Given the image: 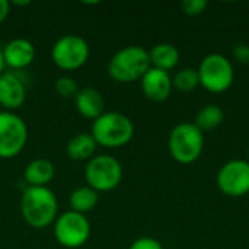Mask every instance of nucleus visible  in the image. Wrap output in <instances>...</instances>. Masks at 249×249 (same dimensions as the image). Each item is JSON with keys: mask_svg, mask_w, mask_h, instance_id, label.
<instances>
[{"mask_svg": "<svg viewBox=\"0 0 249 249\" xmlns=\"http://www.w3.org/2000/svg\"><path fill=\"white\" fill-rule=\"evenodd\" d=\"M20 214L34 229L54 225L58 214L55 194L48 187H28L20 197Z\"/></svg>", "mask_w": 249, "mask_h": 249, "instance_id": "nucleus-1", "label": "nucleus"}, {"mask_svg": "<svg viewBox=\"0 0 249 249\" xmlns=\"http://www.w3.org/2000/svg\"><path fill=\"white\" fill-rule=\"evenodd\" d=\"M90 136L96 144L108 149L123 147L131 142L134 136L133 121L117 111H105L92 123Z\"/></svg>", "mask_w": 249, "mask_h": 249, "instance_id": "nucleus-2", "label": "nucleus"}, {"mask_svg": "<svg viewBox=\"0 0 249 249\" xmlns=\"http://www.w3.org/2000/svg\"><path fill=\"white\" fill-rule=\"evenodd\" d=\"M152 67L149 51L140 45H128L118 50L108 63V74L120 83L140 80Z\"/></svg>", "mask_w": 249, "mask_h": 249, "instance_id": "nucleus-3", "label": "nucleus"}, {"mask_svg": "<svg viewBox=\"0 0 249 249\" xmlns=\"http://www.w3.org/2000/svg\"><path fill=\"white\" fill-rule=\"evenodd\" d=\"M171 156L182 165L194 163L204 149V133L194 123H181L175 125L168 139Z\"/></svg>", "mask_w": 249, "mask_h": 249, "instance_id": "nucleus-4", "label": "nucleus"}, {"mask_svg": "<svg viewBox=\"0 0 249 249\" xmlns=\"http://www.w3.org/2000/svg\"><path fill=\"white\" fill-rule=\"evenodd\" d=\"M197 71L200 85L212 93L226 92L235 80V70L231 60L219 53L206 55Z\"/></svg>", "mask_w": 249, "mask_h": 249, "instance_id": "nucleus-5", "label": "nucleus"}, {"mask_svg": "<svg viewBox=\"0 0 249 249\" xmlns=\"http://www.w3.org/2000/svg\"><path fill=\"white\" fill-rule=\"evenodd\" d=\"M85 178L88 187L93 188L96 193H108L120 185L123 179V166L120 160L111 155H96L88 160Z\"/></svg>", "mask_w": 249, "mask_h": 249, "instance_id": "nucleus-6", "label": "nucleus"}, {"mask_svg": "<svg viewBox=\"0 0 249 249\" xmlns=\"http://www.w3.org/2000/svg\"><path fill=\"white\" fill-rule=\"evenodd\" d=\"M90 236V223L86 214L76 213L73 210L64 212L57 216L54 222V238L67 249L83 247Z\"/></svg>", "mask_w": 249, "mask_h": 249, "instance_id": "nucleus-7", "label": "nucleus"}, {"mask_svg": "<svg viewBox=\"0 0 249 249\" xmlns=\"http://www.w3.org/2000/svg\"><path fill=\"white\" fill-rule=\"evenodd\" d=\"M89 54L90 50L86 39L74 34L63 35L54 42L51 48L53 63L64 71L77 70L85 66Z\"/></svg>", "mask_w": 249, "mask_h": 249, "instance_id": "nucleus-8", "label": "nucleus"}, {"mask_svg": "<svg viewBox=\"0 0 249 249\" xmlns=\"http://www.w3.org/2000/svg\"><path fill=\"white\" fill-rule=\"evenodd\" d=\"M28 142L26 123L10 111H0V159L18 156Z\"/></svg>", "mask_w": 249, "mask_h": 249, "instance_id": "nucleus-9", "label": "nucleus"}, {"mask_svg": "<svg viewBox=\"0 0 249 249\" xmlns=\"http://www.w3.org/2000/svg\"><path fill=\"white\" fill-rule=\"evenodd\" d=\"M219 190L228 197H242L249 193V162L244 159H233L226 162L217 177Z\"/></svg>", "mask_w": 249, "mask_h": 249, "instance_id": "nucleus-10", "label": "nucleus"}, {"mask_svg": "<svg viewBox=\"0 0 249 249\" xmlns=\"http://www.w3.org/2000/svg\"><path fill=\"white\" fill-rule=\"evenodd\" d=\"M142 90L144 96L153 102H163L171 96L172 92V77L168 71L150 67L146 74L140 79Z\"/></svg>", "mask_w": 249, "mask_h": 249, "instance_id": "nucleus-11", "label": "nucleus"}, {"mask_svg": "<svg viewBox=\"0 0 249 249\" xmlns=\"http://www.w3.org/2000/svg\"><path fill=\"white\" fill-rule=\"evenodd\" d=\"M25 99L26 89L22 79L12 71H4L0 76V105L3 111L13 112L25 104Z\"/></svg>", "mask_w": 249, "mask_h": 249, "instance_id": "nucleus-12", "label": "nucleus"}, {"mask_svg": "<svg viewBox=\"0 0 249 249\" xmlns=\"http://www.w3.org/2000/svg\"><path fill=\"white\" fill-rule=\"evenodd\" d=\"M1 54H3L6 67L19 70L32 64V61L35 60L36 51H35L34 44L29 39L15 38L3 47Z\"/></svg>", "mask_w": 249, "mask_h": 249, "instance_id": "nucleus-13", "label": "nucleus"}, {"mask_svg": "<svg viewBox=\"0 0 249 249\" xmlns=\"http://www.w3.org/2000/svg\"><path fill=\"white\" fill-rule=\"evenodd\" d=\"M74 105L82 117L92 121L105 112V99L102 93L95 88L79 89L77 95L74 96Z\"/></svg>", "mask_w": 249, "mask_h": 249, "instance_id": "nucleus-14", "label": "nucleus"}, {"mask_svg": "<svg viewBox=\"0 0 249 249\" xmlns=\"http://www.w3.org/2000/svg\"><path fill=\"white\" fill-rule=\"evenodd\" d=\"M149 57H150L152 67L169 73V70L178 66L181 54L175 45L169 42H160L152 47V50L149 51Z\"/></svg>", "mask_w": 249, "mask_h": 249, "instance_id": "nucleus-15", "label": "nucleus"}, {"mask_svg": "<svg viewBox=\"0 0 249 249\" xmlns=\"http://www.w3.org/2000/svg\"><path fill=\"white\" fill-rule=\"evenodd\" d=\"M54 165L48 159H34L31 160L23 172L25 181L29 187H47L54 178Z\"/></svg>", "mask_w": 249, "mask_h": 249, "instance_id": "nucleus-16", "label": "nucleus"}, {"mask_svg": "<svg viewBox=\"0 0 249 249\" xmlns=\"http://www.w3.org/2000/svg\"><path fill=\"white\" fill-rule=\"evenodd\" d=\"M96 146L90 133H79L69 140L66 153L73 160H90L95 156Z\"/></svg>", "mask_w": 249, "mask_h": 249, "instance_id": "nucleus-17", "label": "nucleus"}, {"mask_svg": "<svg viewBox=\"0 0 249 249\" xmlns=\"http://www.w3.org/2000/svg\"><path fill=\"white\" fill-rule=\"evenodd\" d=\"M98 201H99V193H96L93 188L88 185L74 188L69 197V204L71 210L80 214H86L90 210H93Z\"/></svg>", "mask_w": 249, "mask_h": 249, "instance_id": "nucleus-18", "label": "nucleus"}, {"mask_svg": "<svg viewBox=\"0 0 249 249\" xmlns=\"http://www.w3.org/2000/svg\"><path fill=\"white\" fill-rule=\"evenodd\" d=\"M223 120H225V112H223V109H222L220 107H217V105L210 104V105L203 107V108L198 111L194 124H196V127H197L200 131L206 133V131H213V130H216V128L223 123Z\"/></svg>", "mask_w": 249, "mask_h": 249, "instance_id": "nucleus-19", "label": "nucleus"}, {"mask_svg": "<svg viewBox=\"0 0 249 249\" xmlns=\"http://www.w3.org/2000/svg\"><path fill=\"white\" fill-rule=\"evenodd\" d=\"M172 86L181 92H191L197 86H200V77L197 69L185 67L177 71V74L172 77Z\"/></svg>", "mask_w": 249, "mask_h": 249, "instance_id": "nucleus-20", "label": "nucleus"}, {"mask_svg": "<svg viewBox=\"0 0 249 249\" xmlns=\"http://www.w3.org/2000/svg\"><path fill=\"white\" fill-rule=\"evenodd\" d=\"M54 88H55V92L63 98H74L79 92V86H77L76 80L71 77H67V76L58 77L55 80Z\"/></svg>", "mask_w": 249, "mask_h": 249, "instance_id": "nucleus-21", "label": "nucleus"}, {"mask_svg": "<svg viewBox=\"0 0 249 249\" xmlns=\"http://www.w3.org/2000/svg\"><path fill=\"white\" fill-rule=\"evenodd\" d=\"M209 6L207 0H184L181 3V9L188 16H198L206 12Z\"/></svg>", "mask_w": 249, "mask_h": 249, "instance_id": "nucleus-22", "label": "nucleus"}, {"mask_svg": "<svg viewBox=\"0 0 249 249\" xmlns=\"http://www.w3.org/2000/svg\"><path fill=\"white\" fill-rule=\"evenodd\" d=\"M128 249H163V247L158 239L144 236V238L136 239Z\"/></svg>", "mask_w": 249, "mask_h": 249, "instance_id": "nucleus-23", "label": "nucleus"}, {"mask_svg": "<svg viewBox=\"0 0 249 249\" xmlns=\"http://www.w3.org/2000/svg\"><path fill=\"white\" fill-rule=\"evenodd\" d=\"M232 55L236 61L242 64H249V45L245 42H239L233 47Z\"/></svg>", "mask_w": 249, "mask_h": 249, "instance_id": "nucleus-24", "label": "nucleus"}, {"mask_svg": "<svg viewBox=\"0 0 249 249\" xmlns=\"http://www.w3.org/2000/svg\"><path fill=\"white\" fill-rule=\"evenodd\" d=\"M9 12H10V1L0 0V23L6 20V18L9 16Z\"/></svg>", "mask_w": 249, "mask_h": 249, "instance_id": "nucleus-25", "label": "nucleus"}, {"mask_svg": "<svg viewBox=\"0 0 249 249\" xmlns=\"http://www.w3.org/2000/svg\"><path fill=\"white\" fill-rule=\"evenodd\" d=\"M10 4H13V6H28V4H31V0H23V1H18V0H13Z\"/></svg>", "mask_w": 249, "mask_h": 249, "instance_id": "nucleus-26", "label": "nucleus"}, {"mask_svg": "<svg viewBox=\"0 0 249 249\" xmlns=\"http://www.w3.org/2000/svg\"><path fill=\"white\" fill-rule=\"evenodd\" d=\"M4 67H6V64H4V60H3V54H1V50H0V76L4 73Z\"/></svg>", "mask_w": 249, "mask_h": 249, "instance_id": "nucleus-27", "label": "nucleus"}, {"mask_svg": "<svg viewBox=\"0 0 249 249\" xmlns=\"http://www.w3.org/2000/svg\"><path fill=\"white\" fill-rule=\"evenodd\" d=\"M99 1H83V4H98Z\"/></svg>", "mask_w": 249, "mask_h": 249, "instance_id": "nucleus-28", "label": "nucleus"}]
</instances>
